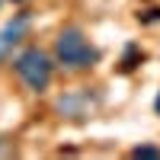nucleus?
I'll return each mask as SVG.
<instances>
[{
    "label": "nucleus",
    "instance_id": "423d86ee",
    "mask_svg": "<svg viewBox=\"0 0 160 160\" xmlns=\"http://www.w3.org/2000/svg\"><path fill=\"white\" fill-rule=\"evenodd\" d=\"M131 157L135 160H160V148H154V144H138V148H131Z\"/></svg>",
    "mask_w": 160,
    "mask_h": 160
},
{
    "label": "nucleus",
    "instance_id": "f03ea898",
    "mask_svg": "<svg viewBox=\"0 0 160 160\" xmlns=\"http://www.w3.org/2000/svg\"><path fill=\"white\" fill-rule=\"evenodd\" d=\"M13 71H16V77L26 83V90L45 93L51 87V80H55V58H51L45 48L29 45V48H22L19 55L13 58Z\"/></svg>",
    "mask_w": 160,
    "mask_h": 160
},
{
    "label": "nucleus",
    "instance_id": "20e7f679",
    "mask_svg": "<svg viewBox=\"0 0 160 160\" xmlns=\"http://www.w3.org/2000/svg\"><path fill=\"white\" fill-rule=\"evenodd\" d=\"M29 29H32V13H26V10L13 13L3 22V29H0V64L13 55V48H19L29 38Z\"/></svg>",
    "mask_w": 160,
    "mask_h": 160
},
{
    "label": "nucleus",
    "instance_id": "7ed1b4c3",
    "mask_svg": "<svg viewBox=\"0 0 160 160\" xmlns=\"http://www.w3.org/2000/svg\"><path fill=\"white\" fill-rule=\"evenodd\" d=\"M102 109V93L96 87H77V90H64L55 99V112L68 122H83V118L96 115Z\"/></svg>",
    "mask_w": 160,
    "mask_h": 160
},
{
    "label": "nucleus",
    "instance_id": "0eeeda50",
    "mask_svg": "<svg viewBox=\"0 0 160 160\" xmlns=\"http://www.w3.org/2000/svg\"><path fill=\"white\" fill-rule=\"evenodd\" d=\"M138 22H141V26H154V22H160V7L138 10Z\"/></svg>",
    "mask_w": 160,
    "mask_h": 160
},
{
    "label": "nucleus",
    "instance_id": "6e6552de",
    "mask_svg": "<svg viewBox=\"0 0 160 160\" xmlns=\"http://www.w3.org/2000/svg\"><path fill=\"white\" fill-rule=\"evenodd\" d=\"M154 112L160 115V93H157V96H154Z\"/></svg>",
    "mask_w": 160,
    "mask_h": 160
},
{
    "label": "nucleus",
    "instance_id": "f257e3e1",
    "mask_svg": "<svg viewBox=\"0 0 160 160\" xmlns=\"http://www.w3.org/2000/svg\"><path fill=\"white\" fill-rule=\"evenodd\" d=\"M55 68L68 71V74H80V71H93L102 61V51L90 42V35L80 26H64L55 35V48H51Z\"/></svg>",
    "mask_w": 160,
    "mask_h": 160
},
{
    "label": "nucleus",
    "instance_id": "39448f33",
    "mask_svg": "<svg viewBox=\"0 0 160 160\" xmlns=\"http://www.w3.org/2000/svg\"><path fill=\"white\" fill-rule=\"evenodd\" d=\"M144 48L138 42H128L125 51H122V58H118V74H131V71H138V64H144Z\"/></svg>",
    "mask_w": 160,
    "mask_h": 160
}]
</instances>
